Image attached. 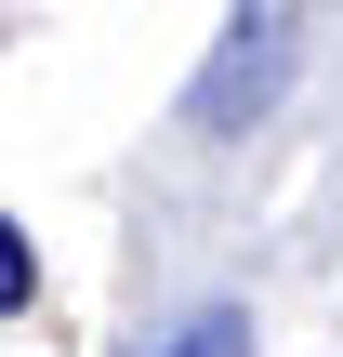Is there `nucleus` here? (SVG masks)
<instances>
[{
  "mask_svg": "<svg viewBox=\"0 0 343 357\" xmlns=\"http://www.w3.org/2000/svg\"><path fill=\"white\" fill-rule=\"evenodd\" d=\"M291 0H238V26L212 40V66L185 79V132H212V146H238L264 106H278V79H291Z\"/></svg>",
  "mask_w": 343,
  "mask_h": 357,
  "instance_id": "obj_1",
  "label": "nucleus"
},
{
  "mask_svg": "<svg viewBox=\"0 0 343 357\" xmlns=\"http://www.w3.org/2000/svg\"><path fill=\"white\" fill-rule=\"evenodd\" d=\"M132 357H251V305H185L159 344H132Z\"/></svg>",
  "mask_w": 343,
  "mask_h": 357,
  "instance_id": "obj_2",
  "label": "nucleus"
},
{
  "mask_svg": "<svg viewBox=\"0 0 343 357\" xmlns=\"http://www.w3.org/2000/svg\"><path fill=\"white\" fill-rule=\"evenodd\" d=\"M0 305H13V318L40 305V252H26V225H0Z\"/></svg>",
  "mask_w": 343,
  "mask_h": 357,
  "instance_id": "obj_3",
  "label": "nucleus"
}]
</instances>
